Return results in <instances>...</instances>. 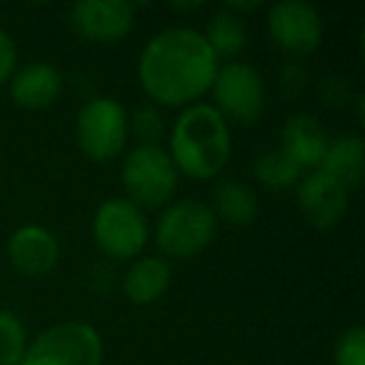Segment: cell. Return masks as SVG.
Segmentation results:
<instances>
[{
    "mask_svg": "<svg viewBox=\"0 0 365 365\" xmlns=\"http://www.w3.org/2000/svg\"><path fill=\"white\" fill-rule=\"evenodd\" d=\"M178 168L163 145H135L123 160V188L140 210L173 203L178 190Z\"/></svg>",
    "mask_w": 365,
    "mask_h": 365,
    "instance_id": "4",
    "label": "cell"
},
{
    "mask_svg": "<svg viewBox=\"0 0 365 365\" xmlns=\"http://www.w3.org/2000/svg\"><path fill=\"white\" fill-rule=\"evenodd\" d=\"M295 203L308 225L318 230H330L345 218L350 205V190L323 170H310L295 185Z\"/></svg>",
    "mask_w": 365,
    "mask_h": 365,
    "instance_id": "11",
    "label": "cell"
},
{
    "mask_svg": "<svg viewBox=\"0 0 365 365\" xmlns=\"http://www.w3.org/2000/svg\"><path fill=\"white\" fill-rule=\"evenodd\" d=\"M103 338L83 320H66L31 340L21 365H101Z\"/></svg>",
    "mask_w": 365,
    "mask_h": 365,
    "instance_id": "5",
    "label": "cell"
},
{
    "mask_svg": "<svg viewBox=\"0 0 365 365\" xmlns=\"http://www.w3.org/2000/svg\"><path fill=\"white\" fill-rule=\"evenodd\" d=\"M28 348L23 320L13 310H0V365H21Z\"/></svg>",
    "mask_w": 365,
    "mask_h": 365,
    "instance_id": "20",
    "label": "cell"
},
{
    "mask_svg": "<svg viewBox=\"0 0 365 365\" xmlns=\"http://www.w3.org/2000/svg\"><path fill=\"white\" fill-rule=\"evenodd\" d=\"M253 175L268 190H288L293 185H298L300 178H303V170L280 148H275V150L260 153L255 158Z\"/></svg>",
    "mask_w": 365,
    "mask_h": 365,
    "instance_id": "19",
    "label": "cell"
},
{
    "mask_svg": "<svg viewBox=\"0 0 365 365\" xmlns=\"http://www.w3.org/2000/svg\"><path fill=\"white\" fill-rule=\"evenodd\" d=\"M218 220L208 203L195 198L173 200L155 223V245L168 258H193L215 238Z\"/></svg>",
    "mask_w": 365,
    "mask_h": 365,
    "instance_id": "3",
    "label": "cell"
},
{
    "mask_svg": "<svg viewBox=\"0 0 365 365\" xmlns=\"http://www.w3.org/2000/svg\"><path fill=\"white\" fill-rule=\"evenodd\" d=\"M11 98L18 108L46 110L63 91V76L51 63H28L11 76Z\"/></svg>",
    "mask_w": 365,
    "mask_h": 365,
    "instance_id": "14",
    "label": "cell"
},
{
    "mask_svg": "<svg viewBox=\"0 0 365 365\" xmlns=\"http://www.w3.org/2000/svg\"><path fill=\"white\" fill-rule=\"evenodd\" d=\"M308 88V71L300 66L298 61H288L283 68H280V93L283 98H300Z\"/></svg>",
    "mask_w": 365,
    "mask_h": 365,
    "instance_id": "23",
    "label": "cell"
},
{
    "mask_svg": "<svg viewBox=\"0 0 365 365\" xmlns=\"http://www.w3.org/2000/svg\"><path fill=\"white\" fill-rule=\"evenodd\" d=\"M268 33L283 53L310 56L323 41V18L305 0H280L268 13Z\"/></svg>",
    "mask_w": 365,
    "mask_h": 365,
    "instance_id": "9",
    "label": "cell"
},
{
    "mask_svg": "<svg viewBox=\"0 0 365 365\" xmlns=\"http://www.w3.org/2000/svg\"><path fill=\"white\" fill-rule=\"evenodd\" d=\"M173 270L170 263L160 255H140L130 263L123 275V293L133 305L155 303L170 288Z\"/></svg>",
    "mask_w": 365,
    "mask_h": 365,
    "instance_id": "15",
    "label": "cell"
},
{
    "mask_svg": "<svg viewBox=\"0 0 365 365\" xmlns=\"http://www.w3.org/2000/svg\"><path fill=\"white\" fill-rule=\"evenodd\" d=\"M233 140L228 120L210 103H193L182 108L170 130V160L178 173L195 180H210L228 165Z\"/></svg>",
    "mask_w": 365,
    "mask_h": 365,
    "instance_id": "2",
    "label": "cell"
},
{
    "mask_svg": "<svg viewBox=\"0 0 365 365\" xmlns=\"http://www.w3.org/2000/svg\"><path fill=\"white\" fill-rule=\"evenodd\" d=\"M205 43H208L210 53L215 58H238L240 53L248 46V28H245L243 18L235 16L230 11H218L213 18L208 21V28H205Z\"/></svg>",
    "mask_w": 365,
    "mask_h": 365,
    "instance_id": "18",
    "label": "cell"
},
{
    "mask_svg": "<svg viewBox=\"0 0 365 365\" xmlns=\"http://www.w3.org/2000/svg\"><path fill=\"white\" fill-rule=\"evenodd\" d=\"M318 170L328 173L330 178L343 185V188L353 190L360 180H363V170H365V143L360 135L353 133H345L338 135L328 143L325 148V155L320 160Z\"/></svg>",
    "mask_w": 365,
    "mask_h": 365,
    "instance_id": "16",
    "label": "cell"
},
{
    "mask_svg": "<svg viewBox=\"0 0 365 365\" xmlns=\"http://www.w3.org/2000/svg\"><path fill=\"white\" fill-rule=\"evenodd\" d=\"M128 130H133V135L140 140L138 145H160L165 123H163L158 106H153V103L138 106L133 110V115H128Z\"/></svg>",
    "mask_w": 365,
    "mask_h": 365,
    "instance_id": "21",
    "label": "cell"
},
{
    "mask_svg": "<svg viewBox=\"0 0 365 365\" xmlns=\"http://www.w3.org/2000/svg\"><path fill=\"white\" fill-rule=\"evenodd\" d=\"M135 8L125 0H81L68 11V26L78 38L93 43H118L133 31Z\"/></svg>",
    "mask_w": 365,
    "mask_h": 365,
    "instance_id": "10",
    "label": "cell"
},
{
    "mask_svg": "<svg viewBox=\"0 0 365 365\" xmlns=\"http://www.w3.org/2000/svg\"><path fill=\"white\" fill-rule=\"evenodd\" d=\"M148 235H150V228H148L145 210L133 205L130 200L108 198L106 203L98 205L96 218H93V238L106 258H140Z\"/></svg>",
    "mask_w": 365,
    "mask_h": 365,
    "instance_id": "6",
    "label": "cell"
},
{
    "mask_svg": "<svg viewBox=\"0 0 365 365\" xmlns=\"http://www.w3.org/2000/svg\"><path fill=\"white\" fill-rule=\"evenodd\" d=\"M8 258L21 275L41 278L58 265L61 245L56 235L43 225H21L8 238Z\"/></svg>",
    "mask_w": 365,
    "mask_h": 365,
    "instance_id": "12",
    "label": "cell"
},
{
    "mask_svg": "<svg viewBox=\"0 0 365 365\" xmlns=\"http://www.w3.org/2000/svg\"><path fill=\"white\" fill-rule=\"evenodd\" d=\"M320 96L325 98L323 103H330V106H338V101H345L350 96V86L345 83V78L338 76H328L320 81ZM348 103V101H345Z\"/></svg>",
    "mask_w": 365,
    "mask_h": 365,
    "instance_id": "25",
    "label": "cell"
},
{
    "mask_svg": "<svg viewBox=\"0 0 365 365\" xmlns=\"http://www.w3.org/2000/svg\"><path fill=\"white\" fill-rule=\"evenodd\" d=\"M328 143L330 138L325 125L310 113H295L280 128V150L300 170H318Z\"/></svg>",
    "mask_w": 365,
    "mask_h": 365,
    "instance_id": "13",
    "label": "cell"
},
{
    "mask_svg": "<svg viewBox=\"0 0 365 365\" xmlns=\"http://www.w3.org/2000/svg\"><path fill=\"white\" fill-rule=\"evenodd\" d=\"M215 110L238 125H255L265 113V86L250 63L230 61L213 78Z\"/></svg>",
    "mask_w": 365,
    "mask_h": 365,
    "instance_id": "8",
    "label": "cell"
},
{
    "mask_svg": "<svg viewBox=\"0 0 365 365\" xmlns=\"http://www.w3.org/2000/svg\"><path fill=\"white\" fill-rule=\"evenodd\" d=\"M218 58L203 33L193 28H165L145 43L138 61V81L153 106H193L213 86Z\"/></svg>",
    "mask_w": 365,
    "mask_h": 365,
    "instance_id": "1",
    "label": "cell"
},
{
    "mask_svg": "<svg viewBox=\"0 0 365 365\" xmlns=\"http://www.w3.org/2000/svg\"><path fill=\"white\" fill-rule=\"evenodd\" d=\"M16 61H18L16 43L0 28V86L6 81H11V76L16 73Z\"/></svg>",
    "mask_w": 365,
    "mask_h": 365,
    "instance_id": "24",
    "label": "cell"
},
{
    "mask_svg": "<svg viewBox=\"0 0 365 365\" xmlns=\"http://www.w3.org/2000/svg\"><path fill=\"white\" fill-rule=\"evenodd\" d=\"M128 135V113L115 98H93L78 113L76 140L91 160H115L125 150Z\"/></svg>",
    "mask_w": 365,
    "mask_h": 365,
    "instance_id": "7",
    "label": "cell"
},
{
    "mask_svg": "<svg viewBox=\"0 0 365 365\" xmlns=\"http://www.w3.org/2000/svg\"><path fill=\"white\" fill-rule=\"evenodd\" d=\"M213 210L215 220L233 225V228H245L253 225L258 218V195L250 185L235 180V178H223L213 185Z\"/></svg>",
    "mask_w": 365,
    "mask_h": 365,
    "instance_id": "17",
    "label": "cell"
},
{
    "mask_svg": "<svg viewBox=\"0 0 365 365\" xmlns=\"http://www.w3.org/2000/svg\"><path fill=\"white\" fill-rule=\"evenodd\" d=\"M335 365H365V330L360 325L343 330L333 348Z\"/></svg>",
    "mask_w": 365,
    "mask_h": 365,
    "instance_id": "22",
    "label": "cell"
}]
</instances>
